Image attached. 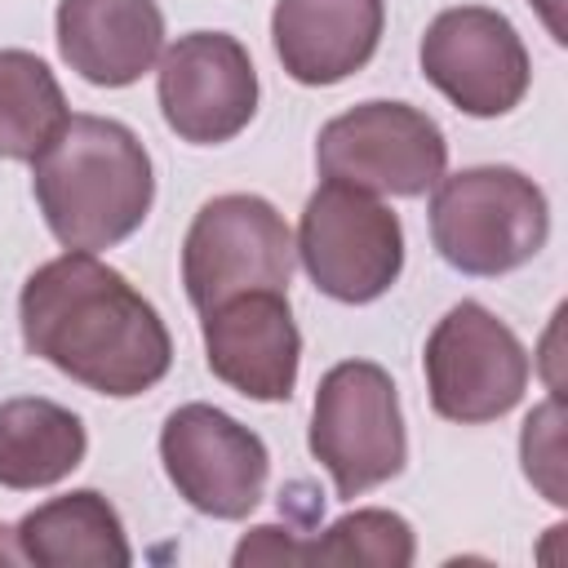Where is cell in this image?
<instances>
[{"mask_svg": "<svg viewBox=\"0 0 568 568\" xmlns=\"http://www.w3.org/2000/svg\"><path fill=\"white\" fill-rule=\"evenodd\" d=\"M550 209L532 178L510 164H479L435 182L430 240L462 275H506L541 253Z\"/></svg>", "mask_w": 568, "mask_h": 568, "instance_id": "cell-3", "label": "cell"}, {"mask_svg": "<svg viewBox=\"0 0 568 568\" xmlns=\"http://www.w3.org/2000/svg\"><path fill=\"white\" fill-rule=\"evenodd\" d=\"M315 164L328 182L373 195H426L444 178L448 142L408 102H359L320 129Z\"/></svg>", "mask_w": 568, "mask_h": 568, "instance_id": "cell-7", "label": "cell"}, {"mask_svg": "<svg viewBox=\"0 0 568 568\" xmlns=\"http://www.w3.org/2000/svg\"><path fill=\"white\" fill-rule=\"evenodd\" d=\"M550 444H541V422H537V413L524 422V470H528V479H537L541 484V493L550 497V501H564V488H559V426L546 435Z\"/></svg>", "mask_w": 568, "mask_h": 568, "instance_id": "cell-19", "label": "cell"}, {"mask_svg": "<svg viewBox=\"0 0 568 568\" xmlns=\"http://www.w3.org/2000/svg\"><path fill=\"white\" fill-rule=\"evenodd\" d=\"M302 564H382L404 568L413 564V528L390 510H355L342 515L320 541L302 546Z\"/></svg>", "mask_w": 568, "mask_h": 568, "instance_id": "cell-18", "label": "cell"}, {"mask_svg": "<svg viewBox=\"0 0 568 568\" xmlns=\"http://www.w3.org/2000/svg\"><path fill=\"white\" fill-rule=\"evenodd\" d=\"M302 546L297 537H288V528H275V524H262L253 528V537L240 541L235 550V564H302Z\"/></svg>", "mask_w": 568, "mask_h": 568, "instance_id": "cell-20", "label": "cell"}, {"mask_svg": "<svg viewBox=\"0 0 568 568\" xmlns=\"http://www.w3.org/2000/svg\"><path fill=\"white\" fill-rule=\"evenodd\" d=\"M13 537L22 559L40 568H124L133 559L115 506L93 488L27 510Z\"/></svg>", "mask_w": 568, "mask_h": 568, "instance_id": "cell-15", "label": "cell"}, {"mask_svg": "<svg viewBox=\"0 0 568 568\" xmlns=\"http://www.w3.org/2000/svg\"><path fill=\"white\" fill-rule=\"evenodd\" d=\"M67 120L53 71L27 49H0V160H36Z\"/></svg>", "mask_w": 568, "mask_h": 568, "instance_id": "cell-17", "label": "cell"}, {"mask_svg": "<svg viewBox=\"0 0 568 568\" xmlns=\"http://www.w3.org/2000/svg\"><path fill=\"white\" fill-rule=\"evenodd\" d=\"M160 462L178 497L213 519H244L266 488V444L213 404H182L160 430Z\"/></svg>", "mask_w": 568, "mask_h": 568, "instance_id": "cell-9", "label": "cell"}, {"mask_svg": "<svg viewBox=\"0 0 568 568\" xmlns=\"http://www.w3.org/2000/svg\"><path fill=\"white\" fill-rule=\"evenodd\" d=\"M31 164L40 213L53 240L75 253H98L129 240L151 213V155L120 120L71 115Z\"/></svg>", "mask_w": 568, "mask_h": 568, "instance_id": "cell-2", "label": "cell"}, {"mask_svg": "<svg viewBox=\"0 0 568 568\" xmlns=\"http://www.w3.org/2000/svg\"><path fill=\"white\" fill-rule=\"evenodd\" d=\"M18 320L31 355L111 399L151 390L173 364L160 311L93 253L67 248L31 271Z\"/></svg>", "mask_w": 568, "mask_h": 568, "instance_id": "cell-1", "label": "cell"}, {"mask_svg": "<svg viewBox=\"0 0 568 568\" xmlns=\"http://www.w3.org/2000/svg\"><path fill=\"white\" fill-rule=\"evenodd\" d=\"M58 49L89 84L124 89L164 53V13L155 0H58Z\"/></svg>", "mask_w": 568, "mask_h": 568, "instance_id": "cell-14", "label": "cell"}, {"mask_svg": "<svg viewBox=\"0 0 568 568\" xmlns=\"http://www.w3.org/2000/svg\"><path fill=\"white\" fill-rule=\"evenodd\" d=\"M386 0H275V58L297 84H337L382 44Z\"/></svg>", "mask_w": 568, "mask_h": 568, "instance_id": "cell-13", "label": "cell"}, {"mask_svg": "<svg viewBox=\"0 0 568 568\" xmlns=\"http://www.w3.org/2000/svg\"><path fill=\"white\" fill-rule=\"evenodd\" d=\"M422 75L466 115L493 120L528 93V49L506 13L484 4L444 9L422 36Z\"/></svg>", "mask_w": 568, "mask_h": 568, "instance_id": "cell-10", "label": "cell"}, {"mask_svg": "<svg viewBox=\"0 0 568 568\" xmlns=\"http://www.w3.org/2000/svg\"><path fill=\"white\" fill-rule=\"evenodd\" d=\"M311 453L333 475L337 497H359L404 470V413L382 364L342 359L320 377L311 408Z\"/></svg>", "mask_w": 568, "mask_h": 568, "instance_id": "cell-4", "label": "cell"}, {"mask_svg": "<svg viewBox=\"0 0 568 568\" xmlns=\"http://www.w3.org/2000/svg\"><path fill=\"white\" fill-rule=\"evenodd\" d=\"M84 422L53 399L0 404V488H49L84 462Z\"/></svg>", "mask_w": 568, "mask_h": 568, "instance_id": "cell-16", "label": "cell"}, {"mask_svg": "<svg viewBox=\"0 0 568 568\" xmlns=\"http://www.w3.org/2000/svg\"><path fill=\"white\" fill-rule=\"evenodd\" d=\"M293 257V231L280 209L262 195L231 191L195 213L182 244V284L191 306L204 315L235 293H288Z\"/></svg>", "mask_w": 568, "mask_h": 568, "instance_id": "cell-5", "label": "cell"}, {"mask_svg": "<svg viewBox=\"0 0 568 568\" xmlns=\"http://www.w3.org/2000/svg\"><path fill=\"white\" fill-rule=\"evenodd\" d=\"M297 257L320 293L333 302H373L404 271V226L399 217L359 186L324 182L297 226Z\"/></svg>", "mask_w": 568, "mask_h": 568, "instance_id": "cell-6", "label": "cell"}, {"mask_svg": "<svg viewBox=\"0 0 568 568\" xmlns=\"http://www.w3.org/2000/svg\"><path fill=\"white\" fill-rule=\"evenodd\" d=\"M528 386V351L506 320L479 302H457L426 337L430 408L448 422L479 426L506 417Z\"/></svg>", "mask_w": 568, "mask_h": 568, "instance_id": "cell-8", "label": "cell"}, {"mask_svg": "<svg viewBox=\"0 0 568 568\" xmlns=\"http://www.w3.org/2000/svg\"><path fill=\"white\" fill-rule=\"evenodd\" d=\"M204 359L217 382L248 399H288L302 364V333L288 293L253 288L204 311Z\"/></svg>", "mask_w": 568, "mask_h": 568, "instance_id": "cell-12", "label": "cell"}, {"mask_svg": "<svg viewBox=\"0 0 568 568\" xmlns=\"http://www.w3.org/2000/svg\"><path fill=\"white\" fill-rule=\"evenodd\" d=\"M164 124L195 146L231 142L257 111V71L226 31H186L160 53Z\"/></svg>", "mask_w": 568, "mask_h": 568, "instance_id": "cell-11", "label": "cell"}]
</instances>
